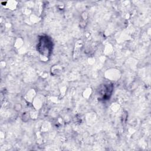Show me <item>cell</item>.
I'll return each instance as SVG.
<instances>
[{"mask_svg": "<svg viewBox=\"0 0 151 151\" xmlns=\"http://www.w3.org/2000/svg\"><path fill=\"white\" fill-rule=\"evenodd\" d=\"M37 49L42 55L48 56L52 50V42L47 36H42L40 39Z\"/></svg>", "mask_w": 151, "mask_h": 151, "instance_id": "6da1fadb", "label": "cell"}]
</instances>
